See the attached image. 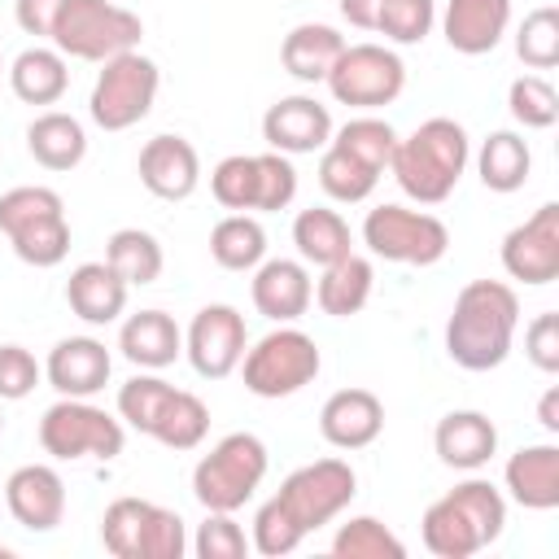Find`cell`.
<instances>
[{
	"mask_svg": "<svg viewBox=\"0 0 559 559\" xmlns=\"http://www.w3.org/2000/svg\"><path fill=\"white\" fill-rule=\"evenodd\" d=\"M520 328V297L502 280H472L459 288L445 319V354L463 371H493L507 362Z\"/></svg>",
	"mask_w": 559,
	"mask_h": 559,
	"instance_id": "obj_1",
	"label": "cell"
},
{
	"mask_svg": "<svg viewBox=\"0 0 559 559\" xmlns=\"http://www.w3.org/2000/svg\"><path fill=\"white\" fill-rule=\"evenodd\" d=\"M467 157H472L467 131H463L454 118H428V122H419L406 140L393 144L389 175L397 179V188H402L411 201H419V205H441V201L454 192V183L463 179Z\"/></svg>",
	"mask_w": 559,
	"mask_h": 559,
	"instance_id": "obj_2",
	"label": "cell"
},
{
	"mask_svg": "<svg viewBox=\"0 0 559 559\" xmlns=\"http://www.w3.org/2000/svg\"><path fill=\"white\" fill-rule=\"evenodd\" d=\"M502 524H507V498L498 493V485L467 476L424 511L419 533L437 559H467L489 542H498Z\"/></svg>",
	"mask_w": 559,
	"mask_h": 559,
	"instance_id": "obj_3",
	"label": "cell"
},
{
	"mask_svg": "<svg viewBox=\"0 0 559 559\" xmlns=\"http://www.w3.org/2000/svg\"><path fill=\"white\" fill-rule=\"evenodd\" d=\"M0 231L9 236L13 253L39 271L66 262V253H70L66 201L39 183H22L0 197Z\"/></svg>",
	"mask_w": 559,
	"mask_h": 559,
	"instance_id": "obj_4",
	"label": "cell"
},
{
	"mask_svg": "<svg viewBox=\"0 0 559 559\" xmlns=\"http://www.w3.org/2000/svg\"><path fill=\"white\" fill-rule=\"evenodd\" d=\"M266 445L253 432H227L218 445H210V454H201V463L192 467V498L205 511H240L262 476H266Z\"/></svg>",
	"mask_w": 559,
	"mask_h": 559,
	"instance_id": "obj_5",
	"label": "cell"
},
{
	"mask_svg": "<svg viewBox=\"0 0 559 559\" xmlns=\"http://www.w3.org/2000/svg\"><path fill=\"white\" fill-rule=\"evenodd\" d=\"M144 22L127 4L114 0H66L52 26V44L61 57L79 61H109L118 52L140 48Z\"/></svg>",
	"mask_w": 559,
	"mask_h": 559,
	"instance_id": "obj_6",
	"label": "cell"
},
{
	"mask_svg": "<svg viewBox=\"0 0 559 559\" xmlns=\"http://www.w3.org/2000/svg\"><path fill=\"white\" fill-rule=\"evenodd\" d=\"M100 542L118 559H183L188 528L170 507L148 498H114L100 520Z\"/></svg>",
	"mask_w": 559,
	"mask_h": 559,
	"instance_id": "obj_7",
	"label": "cell"
},
{
	"mask_svg": "<svg viewBox=\"0 0 559 559\" xmlns=\"http://www.w3.org/2000/svg\"><path fill=\"white\" fill-rule=\"evenodd\" d=\"M157 87H162V70L153 57H144L140 48L118 52V57L100 61V74L87 96V114L105 131H127L148 118Z\"/></svg>",
	"mask_w": 559,
	"mask_h": 559,
	"instance_id": "obj_8",
	"label": "cell"
},
{
	"mask_svg": "<svg viewBox=\"0 0 559 559\" xmlns=\"http://www.w3.org/2000/svg\"><path fill=\"white\" fill-rule=\"evenodd\" d=\"M319 367H323V354H319L314 336H306L301 328H288V323L266 332L240 358L245 389L253 397H293L319 376Z\"/></svg>",
	"mask_w": 559,
	"mask_h": 559,
	"instance_id": "obj_9",
	"label": "cell"
},
{
	"mask_svg": "<svg viewBox=\"0 0 559 559\" xmlns=\"http://www.w3.org/2000/svg\"><path fill=\"white\" fill-rule=\"evenodd\" d=\"M39 445H44V454H52L61 463H70V459L109 463V459L122 454L127 428H122V419L92 406L87 397H61L39 419Z\"/></svg>",
	"mask_w": 559,
	"mask_h": 559,
	"instance_id": "obj_10",
	"label": "cell"
},
{
	"mask_svg": "<svg viewBox=\"0 0 559 559\" xmlns=\"http://www.w3.org/2000/svg\"><path fill=\"white\" fill-rule=\"evenodd\" d=\"M362 245L402 266H432L450 249V227L428 214V210H406V205H376L362 218Z\"/></svg>",
	"mask_w": 559,
	"mask_h": 559,
	"instance_id": "obj_11",
	"label": "cell"
},
{
	"mask_svg": "<svg viewBox=\"0 0 559 559\" xmlns=\"http://www.w3.org/2000/svg\"><path fill=\"white\" fill-rule=\"evenodd\" d=\"M354 493H358V476L345 459H314L284 476L275 502L301 533H314L332 524L354 502Z\"/></svg>",
	"mask_w": 559,
	"mask_h": 559,
	"instance_id": "obj_12",
	"label": "cell"
},
{
	"mask_svg": "<svg viewBox=\"0 0 559 559\" xmlns=\"http://www.w3.org/2000/svg\"><path fill=\"white\" fill-rule=\"evenodd\" d=\"M323 83H328L332 100H341L349 109H380L402 96L406 66L384 44H345Z\"/></svg>",
	"mask_w": 559,
	"mask_h": 559,
	"instance_id": "obj_13",
	"label": "cell"
},
{
	"mask_svg": "<svg viewBox=\"0 0 559 559\" xmlns=\"http://www.w3.org/2000/svg\"><path fill=\"white\" fill-rule=\"evenodd\" d=\"M249 349V332H245V314L227 301H214V306H201L188 323V336H183V354L192 362V371L201 380H223L240 367Z\"/></svg>",
	"mask_w": 559,
	"mask_h": 559,
	"instance_id": "obj_14",
	"label": "cell"
},
{
	"mask_svg": "<svg viewBox=\"0 0 559 559\" xmlns=\"http://www.w3.org/2000/svg\"><path fill=\"white\" fill-rule=\"evenodd\" d=\"M502 271L520 284L559 280V205H537L520 227L502 236Z\"/></svg>",
	"mask_w": 559,
	"mask_h": 559,
	"instance_id": "obj_15",
	"label": "cell"
},
{
	"mask_svg": "<svg viewBox=\"0 0 559 559\" xmlns=\"http://www.w3.org/2000/svg\"><path fill=\"white\" fill-rule=\"evenodd\" d=\"M262 140L284 157L323 153L332 140V114L314 96H280L262 114Z\"/></svg>",
	"mask_w": 559,
	"mask_h": 559,
	"instance_id": "obj_16",
	"label": "cell"
},
{
	"mask_svg": "<svg viewBox=\"0 0 559 559\" xmlns=\"http://www.w3.org/2000/svg\"><path fill=\"white\" fill-rule=\"evenodd\" d=\"M9 515L31 533H52L66 515V480L48 463H26L4 480Z\"/></svg>",
	"mask_w": 559,
	"mask_h": 559,
	"instance_id": "obj_17",
	"label": "cell"
},
{
	"mask_svg": "<svg viewBox=\"0 0 559 559\" xmlns=\"http://www.w3.org/2000/svg\"><path fill=\"white\" fill-rule=\"evenodd\" d=\"M109 371H114V358L105 349V341L96 336H66L48 349V362H44V376L48 384L61 393V397H92L109 384Z\"/></svg>",
	"mask_w": 559,
	"mask_h": 559,
	"instance_id": "obj_18",
	"label": "cell"
},
{
	"mask_svg": "<svg viewBox=\"0 0 559 559\" xmlns=\"http://www.w3.org/2000/svg\"><path fill=\"white\" fill-rule=\"evenodd\" d=\"M314 301V280L306 262L293 258H262L253 266V306L271 323H297Z\"/></svg>",
	"mask_w": 559,
	"mask_h": 559,
	"instance_id": "obj_19",
	"label": "cell"
},
{
	"mask_svg": "<svg viewBox=\"0 0 559 559\" xmlns=\"http://www.w3.org/2000/svg\"><path fill=\"white\" fill-rule=\"evenodd\" d=\"M140 183L162 201H188L201 183V157L183 135H153L140 148Z\"/></svg>",
	"mask_w": 559,
	"mask_h": 559,
	"instance_id": "obj_20",
	"label": "cell"
},
{
	"mask_svg": "<svg viewBox=\"0 0 559 559\" xmlns=\"http://www.w3.org/2000/svg\"><path fill=\"white\" fill-rule=\"evenodd\" d=\"M319 432L336 450H362L384 432V402L371 389H336L319 411Z\"/></svg>",
	"mask_w": 559,
	"mask_h": 559,
	"instance_id": "obj_21",
	"label": "cell"
},
{
	"mask_svg": "<svg viewBox=\"0 0 559 559\" xmlns=\"http://www.w3.org/2000/svg\"><path fill=\"white\" fill-rule=\"evenodd\" d=\"M511 26V0H445V44L463 57H485Z\"/></svg>",
	"mask_w": 559,
	"mask_h": 559,
	"instance_id": "obj_22",
	"label": "cell"
},
{
	"mask_svg": "<svg viewBox=\"0 0 559 559\" xmlns=\"http://www.w3.org/2000/svg\"><path fill=\"white\" fill-rule=\"evenodd\" d=\"M502 480H507V493L524 511H555L559 507V445L555 441L520 445L507 459Z\"/></svg>",
	"mask_w": 559,
	"mask_h": 559,
	"instance_id": "obj_23",
	"label": "cell"
},
{
	"mask_svg": "<svg viewBox=\"0 0 559 559\" xmlns=\"http://www.w3.org/2000/svg\"><path fill=\"white\" fill-rule=\"evenodd\" d=\"M432 450L445 467L454 472H476L493 459L498 450V428L489 415L480 411H450L437 419V432H432Z\"/></svg>",
	"mask_w": 559,
	"mask_h": 559,
	"instance_id": "obj_24",
	"label": "cell"
},
{
	"mask_svg": "<svg viewBox=\"0 0 559 559\" xmlns=\"http://www.w3.org/2000/svg\"><path fill=\"white\" fill-rule=\"evenodd\" d=\"M127 293H131V284H127L109 262H79V266L70 271V280H66V301H70V310H74L83 323H92V328L114 323V319L127 310Z\"/></svg>",
	"mask_w": 559,
	"mask_h": 559,
	"instance_id": "obj_25",
	"label": "cell"
},
{
	"mask_svg": "<svg viewBox=\"0 0 559 559\" xmlns=\"http://www.w3.org/2000/svg\"><path fill=\"white\" fill-rule=\"evenodd\" d=\"M118 349L140 371H162L183 354V332L166 310H140L118 328Z\"/></svg>",
	"mask_w": 559,
	"mask_h": 559,
	"instance_id": "obj_26",
	"label": "cell"
},
{
	"mask_svg": "<svg viewBox=\"0 0 559 559\" xmlns=\"http://www.w3.org/2000/svg\"><path fill=\"white\" fill-rule=\"evenodd\" d=\"M341 48H345V39H341L336 26L301 22V26H293V31L284 35V44H280V61H284V70H288L293 79H301V83H323L328 70L336 66Z\"/></svg>",
	"mask_w": 559,
	"mask_h": 559,
	"instance_id": "obj_27",
	"label": "cell"
},
{
	"mask_svg": "<svg viewBox=\"0 0 559 559\" xmlns=\"http://www.w3.org/2000/svg\"><path fill=\"white\" fill-rule=\"evenodd\" d=\"M26 148L44 170H74L87 157V131L79 118L48 109L26 127Z\"/></svg>",
	"mask_w": 559,
	"mask_h": 559,
	"instance_id": "obj_28",
	"label": "cell"
},
{
	"mask_svg": "<svg viewBox=\"0 0 559 559\" xmlns=\"http://www.w3.org/2000/svg\"><path fill=\"white\" fill-rule=\"evenodd\" d=\"M371 288H376V266L362 253H349V258L323 266L319 284H314V301H319L323 314L349 319L371 301Z\"/></svg>",
	"mask_w": 559,
	"mask_h": 559,
	"instance_id": "obj_29",
	"label": "cell"
},
{
	"mask_svg": "<svg viewBox=\"0 0 559 559\" xmlns=\"http://www.w3.org/2000/svg\"><path fill=\"white\" fill-rule=\"evenodd\" d=\"M9 87L17 100L26 105H57L70 87V70H66V57L57 48H26L13 57L9 66Z\"/></svg>",
	"mask_w": 559,
	"mask_h": 559,
	"instance_id": "obj_30",
	"label": "cell"
},
{
	"mask_svg": "<svg viewBox=\"0 0 559 559\" xmlns=\"http://www.w3.org/2000/svg\"><path fill=\"white\" fill-rule=\"evenodd\" d=\"M293 245H297L301 262H314V266H332L354 253L349 223L328 205H310L293 218Z\"/></svg>",
	"mask_w": 559,
	"mask_h": 559,
	"instance_id": "obj_31",
	"label": "cell"
},
{
	"mask_svg": "<svg viewBox=\"0 0 559 559\" xmlns=\"http://www.w3.org/2000/svg\"><path fill=\"white\" fill-rule=\"evenodd\" d=\"M533 170V153L528 140L515 131H489L480 153H476V175L489 192H520L528 183Z\"/></svg>",
	"mask_w": 559,
	"mask_h": 559,
	"instance_id": "obj_32",
	"label": "cell"
},
{
	"mask_svg": "<svg viewBox=\"0 0 559 559\" xmlns=\"http://www.w3.org/2000/svg\"><path fill=\"white\" fill-rule=\"evenodd\" d=\"M210 258L223 271H253L266 258V231L253 214H227L210 231Z\"/></svg>",
	"mask_w": 559,
	"mask_h": 559,
	"instance_id": "obj_33",
	"label": "cell"
},
{
	"mask_svg": "<svg viewBox=\"0 0 559 559\" xmlns=\"http://www.w3.org/2000/svg\"><path fill=\"white\" fill-rule=\"evenodd\" d=\"M105 262L131 284V288H144L162 275L166 258H162V245L153 231L144 227H118L109 240H105Z\"/></svg>",
	"mask_w": 559,
	"mask_h": 559,
	"instance_id": "obj_34",
	"label": "cell"
},
{
	"mask_svg": "<svg viewBox=\"0 0 559 559\" xmlns=\"http://www.w3.org/2000/svg\"><path fill=\"white\" fill-rule=\"evenodd\" d=\"M205 432H210V406L197 393L175 389L166 397V406H162V415H157L148 437L162 441L166 450H197L205 441Z\"/></svg>",
	"mask_w": 559,
	"mask_h": 559,
	"instance_id": "obj_35",
	"label": "cell"
},
{
	"mask_svg": "<svg viewBox=\"0 0 559 559\" xmlns=\"http://www.w3.org/2000/svg\"><path fill=\"white\" fill-rule=\"evenodd\" d=\"M328 144L345 148L349 157H358V162H367L371 170L384 175L389 170V157H393V144H397V131L384 118L362 114V118H349L345 127H332V140Z\"/></svg>",
	"mask_w": 559,
	"mask_h": 559,
	"instance_id": "obj_36",
	"label": "cell"
},
{
	"mask_svg": "<svg viewBox=\"0 0 559 559\" xmlns=\"http://www.w3.org/2000/svg\"><path fill=\"white\" fill-rule=\"evenodd\" d=\"M319 183H323V192H328L332 201L354 205V201H367V197L376 192L380 170H371L367 162H358V157H349L345 148L328 144L323 157H319Z\"/></svg>",
	"mask_w": 559,
	"mask_h": 559,
	"instance_id": "obj_37",
	"label": "cell"
},
{
	"mask_svg": "<svg viewBox=\"0 0 559 559\" xmlns=\"http://www.w3.org/2000/svg\"><path fill=\"white\" fill-rule=\"evenodd\" d=\"M332 555L341 559H402L406 546L397 542V533L389 524H380L376 515H354L336 528L332 537Z\"/></svg>",
	"mask_w": 559,
	"mask_h": 559,
	"instance_id": "obj_38",
	"label": "cell"
},
{
	"mask_svg": "<svg viewBox=\"0 0 559 559\" xmlns=\"http://www.w3.org/2000/svg\"><path fill=\"white\" fill-rule=\"evenodd\" d=\"M515 52L528 70H555L559 66V9L555 4H542L520 22Z\"/></svg>",
	"mask_w": 559,
	"mask_h": 559,
	"instance_id": "obj_39",
	"label": "cell"
},
{
	"mask_svg": "<svg viewBox=\"0 0 559 559\" xmlns=\"http://www.w3.org/2000/svg\"><path fill=\"white\" fill-rule=\"evenodd\" d=\"M507 109L520 127L528 131H546L559 122V92L542 79V74H520L511 87H507Z\"/></svg>",
	"mask_w": 559,
	"mask_h": 559,
	"instance_id": "obj_40",
	"label": "cell"
},
{
	"mask_svg": "<svg viewBox=\"0 0 559 559\" xmlns=\"http://www.w3.org/2000/svg\"><path fill=\"white\" fill-rule=\"evenodd\" d=\"M170 393H175V384H166L162 376H144V371H140V376H131V380L118 389V419H122L127 428H135V432L148 437Z\"/></svg>",
	"mask_w": 559,
	"mask_h": 559,
	"instance_id": "obj_41",
	"label": "cell"
},
{
	"mask_svg": "<svg viewBox=\"0 0 559 559\" xmlns=\"http://www.w3.org/2000/svg\"><path fill=\"white\" fill-rule=\"evenodd\" d=\"M210 192L223 210H253V192H258V162L249 153H231L210 170Z\"/></svg>",
	"mask_w": 559,
	"mask_h": 559,
	"instance_id": "obj_42",
	"label": "cell"
},
{
	"mask_svg": "<svg viewBox=\"0 0 559 559\" xmlns=\"http://www.w3.org/2000/svg\"><path fill=\"white\" fill-rule=\"evenodd\" d=\"M437 22L432 0H384L376 13V31L393 44H424Z\"/></svg>",
	"mask_w": 559,
	"mask_h": 559,
	"instance_id": "obj_43",
	"label": "cell"
},
{
	"mask_svg": "<svg viewBox=\"0 0 559 559\" xmlns=\"http://www.w3.org/2000/svg\"><path fill=\"white\" fill-rule=\"evenodd\" d=\"M258 192H253V210L262 214H275V210H288L293 197H297V170L284 153H258Z\"/></svg>",
	"mask_w": 559,
	"mask_h": 559,
	"instance_id": "obj_44",
	"label": "cell"
},
{
	"mask_svg": "<svg viewBox=\"0 0 559 559\" xmlns=\"http://www.w3.org/2000/svg\"><path fill=\"white\" fill-rule=\"evenodd\" d=\"M197 559H245L249 555V537L236 524V511H205V524L192 537Z\"/></svg>",
	"mask_w": 559,
	"mask_h": 559,
	"instance_id": "obj_45",
	"label": "cell"
},
{
	"mask_svg": "<svg viewBox=\"0 0 559 559\" xmlns=\"http://www.w3.org/2000/svg\"><path fill=\"white\" fill-rule=\"evenodd\" d=\"M301 537H306V533L280 511L275 498H266V502L258 507V515H253V537H249V546H253L258 555H266V559L293 555V550L301 546Z\"/></svg>",
	"mask_w": 559,
	"mask_h": 559,
	"instance_id": "obj_46",
	"label": "cell"
},
{
	"mask_svg": "<svg viewBox=\"0 0 559 559\" xmlns=\"http://www.w3.org/2000/svg\"><path fill=\"white\" fill-rule=\"evenodd\" d=\"M39 384V362L22 345H0V402H22Z\"/></svg>",
	"mask_w": 559,
	"mask_h": 559,
	"instance_id": "obj_47",
	"label": "cell"
},
{
	"mask_svg": "<svg viewBox=\"0 0 559 559\" xmlns=\"http://www.w3.org/2000/svg\"><path fill=\"white\" fill-rule=\"evenodd\" d=\"M524 354H528V362H533L537 371H546V376L559 371V314H555V310L537 314V319L524 328Z\"/></svg>",
	"mask_w": 559,
	"mask_h": 559,
	"instance_id": "obj_48",
	"label": "cell"
},
{
	"mask_svg": "<svg viewBox=\"0 0 559 559\" xmlns=\"http://www.w3.org/2000/svg\"><path fill=\"white\" fill-rule=\"evenodd\" d=\"M66 0H13V17L26 35H39V39H52V26H57V13H61Z\"/></svg>",
	"mask_w": 559,
	"mask_h": 559,
	"instance_id": "obj_49",
	"label": "cell"
},
{
	"mask_svg": "<svg viewBox=\"0 0 559 559\" xmlns=\"http://www.w3.org/2000/svg\"><path fill=\"white\" fill-rule=\"evenodd\" d=\"M384 0H341V17L358 31H376V13Z\"/></svg>",
	"mask_w": 559,
	"mask_h": 559,
	"instance_id": "obj_50",
	"label": "cell"
},
{
	"mask_svg": "<svg viewBox=\"0 0 559 559\" xmlns=\"http://www.w3.org/2000/svg\"><path fill=\"white\" fill-rule=\"evenodd\" d=\"M537 424L546 432H559V389H546L542 402H537Z\"/></svg>",
	"mask_w": 559,
	"mask_h": 559,
	"instance_id": "obj_51",
	"label": "cell"
},
{
	"mask_svg": "<svg viewBox=\"0 0 559 559\" xmlns=\"http://www.w3.org/2000/svg\"><path fill=\"white\" fill-rule=\"evenodd\" d=\"M0 559H13V550H9V546H4V542H0Z\"/></svg>",
	"mask_w": 559,
	"mask_h": 559,
	"instance_id": "obj_52",
	"label": "cell"
},
{
	"mask_svg": "<svg viewBox=\"0 0 559 559\" xmlns=\"http://www.w3.org/2000/svg\"><path fill=\"white\" fill-rule=\"evenodd\" d=\"M0 432H4V415H0Z\"/></svg>",
	"mask_w": 559,
	"mask_h": 559,
	"instance_id": "obj_53",
	"label": "cell"
},
{
	"mask_svg": "<svg viewBox=\"0 0 559 559\" xmlns=\"http://www.w3.org/2000/svg\"><path fill=\"white\" fill-rule=\"evenodd\" d=\"M0 70H4V61H0Z\"/></svg>",
	"mask_w": 559,
	"mask_h": 559,
	"instance_id": "obj_54",
	"label": "cell"
}]
</instances>
